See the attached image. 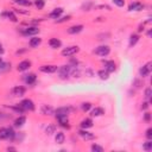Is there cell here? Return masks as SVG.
Instances as JSON below:
<instances>
[{
	"mask_svg": "<svg viewBox=\"0 0 152 152\" xmlns=\"http://www.w3.org/2000/svg\"><path fill=\"white\" fill-rule=\"evenodd\" d=\"M70 74H71V65L70 64L61 65L57 69V75L61 80H68L70 77Z\"/></svg>",
	"mask_w": 152,
	"mask_h": 152,
	"instance_id": "6da1fadb",
	"label": "cell"
},
{
	"mask_svg": "<svg viewBox=\"0 0 152 152\" xmlns=\"http://www.w3.org/2000/svg\"><path fill=\"white\" fill-rule=\"evenodd\" d=\"M74 110H75V108L71 107V106H63V107H59V108L55 109L53 115H55L56 119L59 118V116H68V115H69L71 112H74Z\"/></svg>",
	"mask_w": 152,
	"mask_h": 152,
	"instance_id": "7a4b0ae2",
	"label": "cell"
},
{
	"mask_svg": "<svg viewBox=\"0 0 152 152\" xmlns=\"http://www.w3.org/2000/svg\"><path fill=\"white\" fill-rule=\"evenodd\" d=\"M40 32V28L36 25L33 26H27V27H21L20 28V33L23 36H26V37H32V36H37L38 33Z\"/></svg>",
	"mask_w": 152,
	"mask_h": 152,
	"instance_id": "3957f363",
	"label": "cell"
},
{
	"mask_svg": "<svg viewBox=\"0 0 152 152\" xmlns=\"http://www.w3.org/2000/svg\"><path fill=\"white\" fill-rule=\"evenodd\" d=\"M78 52H80V46H77V45H70V46L64 48L61 51V55L63 57H71V56H75L76 53H78Z\"/></svg>",
	"mask_w": 152,
	"mask_h": 152,
	"instance_id": "277c9868",
	"label": "cell"
},
{
	"mask_svg": "<svg viewBox=\"0 0 152 152\" xmlns=\"http://www.w3.org/2000/svg\"><path fill=\"white\" fill-rule=\"evenodd\" d=\"M93 53L96 55V56H100V57H106V56H108L110 53V48L108 45H106V44H102V45L95 48L93 50Z\"/></svg>",
	"mask_w": 152,
	"mask_h": 152,
	"instance_id": "5b68a950",
	"label": "cell"
},
{
	"mask_svg": "<svg viewBox=\"0 0 152 152\" xmlns=\"http://www.w3.org/2000/svg\"><path fill=\"white\" fill-rule=\"evenodd\" d=\"M19 104L24 108L25 112H33L34 108H36L34 102H33L31 99H24V100H21V101L19 102Z\"/></svg>",
	"mask_w": 152,
	"mask_h": 152,
	"instance_id": "8992f818",
	"label": "cell"
},
{
	"mask_svg": "<svg viewBox=\"0 0 152 152\" xmlns=\"http://www.w3.org/2000/svg\"><path fill=\"white\" fill-rule=\"evenodd\" d=\"M58 69V66L56 64H43L39 66V71L44 72V74H53L56 72Z\"/></svg>",
	"mask_w": 152,
	"mask_h": 152,
	"instance_id": "52a82bcc",
	"label": "cell"
},
{
	"mask_svg": "<svg viewBox=\"0 0 152 152\" xmlns=\"http://www.w3.org/2000/svg\"><path fill=\"white\" fill-rule=\"evenodd\" d=\"M102 63H103V69L107 70L109 74L114 72L116 70V63L114 61H112V59H103Z\"/></svg>",
	"mask_w": 152,
	"mask_h": 152,
	"instance_id": "ba28073f",
	"label": "cell"
},
{
	"mask_svg": "<svg viewBox=\"0 0 152 152\" xmlns=\"http://www.w3.org/2000/svg\"><path fill=\"white\" fill-rule=\"evenodd\" d=\"M77 134H78L83 140H86V141H89V140H94V139H95V134L91 133V132H89L88 129L81 128V129L77 132Z\"/></svg>",
	"mask_w": 152,
	"mask_h": 152,
	"instance_id": "9c48e42d",
	"label": "cell"
},
{
	"mask_svg": "<svg viewBox=\"0 0 152 152\" xmlns=\"http://www.w3.org/2000/svg\"><path fill=\"white\" fill-rule=\"evenodd\" d=\"M151 62H147L145 65H142V66H140V69H139V76H140V78H145V77H147L148 75H150V72H151Z\"/></svg>",
	"mask_w": 152,
	"mask_h": 152,
	"instance_id": "30bf717a",
	"label": "cell"
},
{
	"mask_svg": "<svg viewBox=\"0 0 152 152\" xmlns=\"http://www.w3.org/2000/svg\"><path fill=\"white\" fill-rule=\"evenodd\" d=\"M145 8V5L140 1H132L129 5H128V11L129 12H139V11H142Z\"/></svg>",
	"mask_w": 152,
	"mask_h": 152,
	"instance_id": "8fae6325",
	"label": "cell"
},
{
	"mask_svg": "<svg viewBox=\"0 0 152 152\" xmlns=\"http://www.w3.org/2000/svg\"><path fill=\"white\" fill-rule=\"evenodd\" d=\"M31 61L30 59H23L21 62H19L18 64H17V70L18 71H20V72H23V71H26V70H28L30 68H31Z\"/></svg>",
	"mask_w": 152,
	"mask_h": 152,
	"instance_id": "7c38bea8",
	"label": "cell"
},
{
	"mask_svg": "<svg viewBox=\"0 0 152 152\" xmlns=\"http://www.w3.org/2000/svg\"><path fill=\"white\" fill-rule=\"evenodd\" d=\"M11 93H12V95L15 96V97H21V96L25 95V93H26V88L23 87V86H15L14 88H12Z\"/></svg>",
	"mask_w": 152,
	"mask_h": 152,
	"instance_id": "4fadbf2b",
	"label": "cell"
},
{
	"mask_svg": "<svg viewBox=\"0 0 152 152\" xmlns=\"http://www.w3.org/2000/svg\"><path fill=\"white\" fill-rule=\"evenodd\" d=\"M63 12H64V8H63V7H56V8H53V10L49 13V15H48V17H49L50 19L56 20V19H58L59 17H62Z\"/></svg>",
	"mask_w": 152,
	"mask_h": 152,
	"instance_id": "5bb4252c",
	"label": "cell"
},
{
	"mask_svg": "<svg viewBox=\"0 0 152 152\" xmlns=\"http://www.w3.org/2000/svg\"><path fill=\"white\" fill-rule=\"evenodd\" d=\"M83 28H84V26H83L82 24H75V25H72V26L68 27L66 32H68L69 34H77V33L82 32V31H83Z\"/></svg>",
	"mask_w": 152,
	"mask_h": 152,
	"instance_id": "9a60e30c",
	"label": "cell"
},
{
	"mask_svg": "<svg viewBox=\"0 0 152 152\" xmlns=\"http://www.w3.org/2000/svg\"><path fill=\"white\" fill-rule=\"evenodd\" d=\"M24 81H25V83L27 86H33L37 82V75L34 72L26 74V75H24Z\"/></svg>",
	"mask_w": 152,
	"mask_h": 152,
	"instance_id": "2e32d148",
	"label": "cell"
},
{
	"mask_svg": "<svg viewBox=\"0 0 152 152\" xmlns=\"http://www.w3.org/2000/svg\"><path fill=\"white\" fill-rule=\"evenodd\" d=\"M93 126H94V121H93L91 118H84V119H82L81 122H80V127L83 128V129H89V128H91Z\"/></svg>",
	"mask_w": 152,
	"mask_h": 152,
	"instance_id": "e0dca14e",
	"label": "cell"
},
{
	"mask_svg": "<svg viewBox=\"0 0 152 152\" xmlns=\"http://www.w3.org/2000/svg\"><path fill=\"white\" fill-rule=\"evenodd\" d=\"M48 44H49V46H50L51 49H55V50H56V49H59V48L62 46V40H61L59 38L52 37V38L49 39Z\"/></svg>",
	"mask_w": 152,
	"mask_h": 152,
	"instance_id": "ac0fdd59",
	"label": "cell"
},
{
	"mask_svg": "<svg viewBox=\"0 0 152 152\" xmlns=\"http://www.w3.org/2000/svg\"><path fill=\"white\" fill-rule=\"evenodd\" d=\"M56 120H57V122H58V126H61V127H63V128L69 129V128L71 127L68 116H59V118H57Z\"/></svg>",
	"mask_w": 152,
	"mask_h": 152,
	"instance_id": "d6986e66",
	"label": "cell"
},
{
	"mask_svg": "<svg viewBox=\"0 0 152 152\" xmlns=\"http://www.w3.org/2000/svg\"><path fill=\"white\" fill-rule=\"evenodd\" d=\"M40 113L45 116H50V115H53L55 109H53V107H51L49 104H43L42 108H40Z\"/></svg>",
	"mask_w": 152,
	"mask_h": 152,
	"instance_id": "ffe728a7",
	"label": "cell"
},
{
	"mask_svg": "<svg viewBox=\"0 0 152 152\" xmlns=\"http://www.w3.org/2000/svg\"><path fill=\"white\" fill-rule=\"evenodd\" d=\"M40 44H42V38L40 37H37V36H32V38L28 40V45L32 49H37Z\"/></svg>",
	"mask_w": 152,
	"mask_h": 152,
	"instance_id": "44dd1931",
	"label": "cell"
},
{
	"mask_svg": "<svg viewBox=\"0 0 152 152\" xmlns=\"http://www.w3.org/2000/svg\"><path fill=\"white\" fill-rule=\"evenodd\" d=\"M25 122H26V116L21 114V115H19L18 118H15V119H14L13 125H14V127L20 128V127H23V126L25 125Z\"/></svg>",
	"mask_w": 152,
	"mask_h": 152,
	"instance_id": "7402d4cb",
	"label": "cell"
},
{
	"mask_svg": "<svg viewBox=\"0 0 152 152\" xmlns=\"http://www.w3.org/2000/svg\"><path fill=\"white\" fill-rule=\"evenodd\" d=\"M90 115L93 118H97V116H102L104 115V109L102 107H95L93 109H90Z\"/></svg>",
	"mask_w": 152,
	"mask_h": 152,
	"instance_id": "603a6c76",
	"label": "cell"
},
{
	"mask_svg": "<svg viewBox=\"0 0 152 152\" xmlns=\"http://www.w3.org/2000/svg\"><path fill=\"white\" fill-rule=\"evenodd\" d=\"M139 39H140V36H139V33H132L131 36H129V42H128V46L129 48H133L138 42H139Z\"/></svg>",
	"mask_w": 152,
	"mask_h": 152,
	"instance_id": "cb8c5ba5",
	"label": "cell"
},
{
	"mask_svg": "<svg viewBox=\"0 0 152 152\" xmlns=\"http://www.w3.org/2000/svg\"><path fill=\"white\" fill-rule=\"evenodd\" d=\"M55 141L59 145L64 144L65 141V134L63 132H55Z\"/></svg>",
	"mask_w": 152,
	"mask_h": 152,
	"instance_id": "d4e9b609",
	"label": "cell"
},
{
	"mask_svg": "<svg viewBox=\"0 0 152 152\" xmlns=\"http://www.w3.org/2000/svg\"><path fill=\"white\" fill-rule=\"evenodd\" d=\"M10 109H11V110H13V112H14L15 114H18V115H21V114H24V113H25L24 108H23V107H21L19 103L11 106V107H10Z\"/></svg>",
	"mask_w": 152,
	"mask_h": 152,
	"instance_id": "484cf974",
	"label": "cell"
},
{
	"mask_svg": "<svg viewBox=\"0 0 152 152\" xmlns=\"http://www.w3.org/2000/svg\"><path fill=\"white\" fill-rule=\"evenodd\" d=\"M97 76H99L100 80L107 81V80L109 78V72H108L107 70H104V69H100V70L97 71Z\"/></svg>",
	"mask_w": 152,
	"mask_h": 152,
	"instance_id": "4316f807",
	"label": "cell"
},
{
	"mask_svg": "<svg viewBox=\"0 0 152 152\" xmlns=\"http://www.w3.org/2000/svg\"><path fill=\"white\" fill-rule=\"evenodd\" d=\"M6 18L12 23H18V17H17V13L14 11H7V17Z\"/></svg>",
	"mask_w": 152,
	"mask_h": 152,
	"instance_id": "83f0119b",
	"label": "cell"
},
{
	"mask_svg": "<svg viewBox=\"0 0 152 152\" xmlns=\"http://www.w3.org/2000/svg\"><path fill=\"white\" fill-rule=\"evenodd\" d=\"M14 138H15V131L13 129V127H7V139L6 140H8V141H13L14 140Z\"/></svg>",
	"mask_w": 152,
	"mask_h": 152,
	"instance_id": "f1b7e54d",
	"label": "cell"
},
{
	"mask_svg": "<svg viewBox=\"0 0 152 152\" xmlns=\"http://www.w3.org/2000/svg\"><path fill=\"white\" fill-rule=\"evenodd\" d=\"M12 1L18 6H24V7H30L32 5L30 0H12Z\"/></svg>",
	"mask_w": 152,
	"mask_h": 152,
	"instance_id": "f546056e",
	"label": "cell"
},
{
	"mask_svg": "<svg viewBox=\"0 0 152 152\" xmlns=\"http://www.w3.org/2000/svg\"><path fill=\"white\" fill-rule=\"evenodd\" d=\"M144 97L146 101H148L151 103V99H152V89L150 87H147L145 90H144Z\"/></svg>",
	"mask_w": 152,
	"mask_h": 152,
	"instance_id": "4dcf8cb0",
	"label": "cell"
},
{
	"mask_svg": "<svg viewBox=\"0 0 152 152\" xmlns=\"http://www.w3.org/2000/svg\"><path fill=\"white\" fill-rule=\"evenodd\" d=\"M91 107H93V104L90 103V102H82L81 103V110L82 112H84V113H87V112H89L90 109H91Z\"/></svg>",
	"mask_w": 152,
	"mask_h": 152,
	"instance_id": "1f68e13d",
	"label": "cell"
},
{
	"mask_svg": "<svg viewBox=\"0 0 152 152\" xmlns=\"http://www.w3.org/2000/svg\"><path fill=\"white\" fill-rule=\"evenodd\" d=\"M70 19H71V15H70V14H66V15H63V17H59L58 19H56L55 23H57V24H62V23L69 21Z\"/></svg>",
	"mask_w": 152,
	"mask_h": 152,
	"instance_id": "d6a6232c",
	"label": "cell"
},
{
	"mask_svg": "<svg viewBox=\"0 0 152 152\" xmlns=\"http://www.w3.org/2000/svg\"><path fill=\"white\" fill-rule=\"evenodd\" d=\"M90 150L93 151V152H103L104 151V148L101 146V145H99V144H91V146H90Z\"/></svg>",
	"mask_w": 152,
	"mask_h": 152,
	"instance_id": "836d02e7",
	"label": "cell"
},
{
	"mask_svg": "<svg viewBox=\"0 0 152 152\" xmlns=\"http://www.w3.org/2000/svg\"><path fill=\"white\" fill-rule=\"evenodd\" d=\"M33 5L36 6L37 10H43L45 7V0H34Z\"/></svg>",
	"mask_w": 152,
	"mask_h": 152,
	"instance_id": "e575fe53",
	"label": "cell"
},
{
	"mask_svg": "<svg viewBox=\"0 0 152 152\" xmlns=\"http://www.w3.org/2000/svg\"><path fill=\"white\" fill-rule=\"evenodd\" d=\"M93 6H94V4H93L91 1H87V2L82 4L81 10H82V11H90V10L93 8Z\"/></svg>",
	"mask_w": 152,
	"mask_h": 152,
	"instance_id": "d590c367",
	"label": "cell"
},
{
	"mask_svg": "<svg viewBox=\"0 0 152 152\" xmlns=\"http://www.w3.org/2000/svg\"><path fill=\"white\" fill-rule=\"evenodd\" d=\"M94 10H100V11H112V7L109 5H95Z\"/></svg>",
	"mask_w": 152,
	"mask_h": 152,
	"instance_id": "8d00e7d4",
	"label": "cell"
},
{
	"mask_svg": "<svg viewBox=\"0 0 152 152\" xmlns=\"http://www.w3.org/2000/svg\"><path fill=\"white\" fill-rule=\"evenodd\" d=\"M142 148L145 150V151H152V139H147V141H145L144 144H142Z\"/></svg>",
	"mask_w": 152,
	"mask_h": 152,
	"instance_id": "74e56055",
	"label": "cell"
},
{
	"mask_svg": "<svg viewBox=\"0 0 152 152\" xmlns=\"http://www.w3.org/2000/svg\"><path fill=\"white\" fill-rule=\"evenodd\" d=\"M45 132H46V134H48V135H51V134H53V133L56 132V125H53V124H51V125H48V127H46Z\"/></svg>",
	"mask_w": 152,
	"mask_h": 152,
	"instance_id": "f35d334b",
	"label": "cell"
},
{
	"mask_svg": "<svg viewBox=\"0 0 152 152\" xmlns=\"http://www.w3.org/2000/svg\"><path fill=\"white\" fill-rule=\"evenodd\" d=\"M7 139V127H0V140Z\"/></svg>",
	"mask_w": 152,
	"mask_h": 152,
	"instance_id": "ab89813d",
	"label": "cell"
},
{
	"mask_svg": "<svg viewBox=\"0 0 152 152\" xmlns=\"http://www.w3.org/2000/svg\"><path fill=\"white\" fill-rule=\"evenodd\" d=\"M142 119H144V121L145 122H151V119H152V114L150 113V112H145L144 113V115H142Z\"/></svg>",
	"mask_w": 152,
	"mask_h": 152,
	"instance_id": "60d3db41",
	"label": "cell"
},
{
	"mask_svg": "<svg viewBox=\"0 0 152 152\" xmlns=\"http://www.w3.org/2000/svg\"><path fill=\"white\" fill-rule=\"evenodd\" d=\"M132 86H133L134 88H141V86H142V81H141L140 78H135V80L133 81Z\"/></svg>",
	"mask_w": 152,
	"mask_h": 152,
	"instance_id": "b9f144b4",
	"label": "cell"
},
{
	"mask_svg": "<svg viewBox=\"0 0 152 152\" xmlns=\"http://www.w3.org/2000/svg\"><path fill=\"white\" fill-rule=\"evenodd\" d=\"M13 11L15 13H19V14H23V15H28L30 14L28 11H24V10H20V8H13Z\"/></svg>",
	"mask_w": 152,
	"mask_h": 152,
	"instance_id": "7bdbcfd3",
	"label": "cell"
},
{
	"mask_svg": "<svg viewBox=\"0 0 152 152\" xmlns=\"http://www.w3.org/2000/svg\"><path fill=\"white\" fill-rule=\"evenodd\" d=\"M145 137H146V139H152V127H148L145 131Z\"/></svg>",
	"mask_w": 152,
	"mask_h": 152,
	"instance_id": "ee69618b",
	"label": "cell"
},
{
	"mask_svg": "<svg viewBox=\"0 0 152 152\" xmlns=\"http://www.w3.org/2000/svg\"><path fill=\"white\" fill-rule=\"evenodd\" d=\"M7 65H8V63L4 62V59L0 57V70H7Z\"/></svg>",
	"mask_w": 152,
	"mask_h": 152,
	"instance_id": "f6af8a7d",
	"label": "cell"
},
{
	"mask_svg": "<svg viewBox=\"0 0 152 152\" xmlns=\"http://www.w3.org/2000/svg\"><path fill=\"white\" fill-rule=\"evenodd\" d=\"M141 110H147L148 108H150V102L148 101H144L142 103H141Z\"/></svg>",
	"mask_w": 152,
	"mask_h": 152,
	"instance_id": "bcb514c9",
	"label": "cell"
},
{
	"mask_svg": "<svg viewBox=\"0 0 152 152\" xmlns=\"http://www.w3.org/2000/svg\"><path fill=\"white\" fill-rule=\"evenodd\" d=\"M114 5H116L118 7H124L125 6V0H113Z\"/></svg>",
	"mask_w": 152,
	"mask_h": 152,
	"instance_id": "7dc6e473",
	"label": "cell"
},
{
	"mask_svg": "<svg viewBox=\"0 0 152 152\" xmlns=\"http://www.w3.org/2000/svg\"><path fill=\"white\" fill-rule=\"evenodd\" d=\"M145 31V23H142V24H140L139 26H138V33H141V32H144Z\"/></svg>",
	"mask_w": 152,
	"mask_h": 152,
	"instance_id": "c3c4849f",
	"label": "cell"
},
{
	"mask_svg": "<svg viewBox=\"0 0 152 152\" xmlns=\"http://www.w3.org/2000/svg\"><path fill=\"white\" fill-rule=\"evenodd\" d=\"M26 51H27L26 49H19V50H17V51H15V55H17V56H20V55L25 53Z\"/></svg>",
	"mask_w": 152,
	"mask_h": 152,
	"instance_id": "681fc988",
	"label": "cell"
},
{
	"mask_svg": "<svg viewBox=\"0 0 152 152\" xmlns=\"http://www.w3.org/2000/svg\"><path fill=\"white\" fill-rule=\"evenodd\" d=\"M5 53V49H4V46H2V44L0 43V56H2Z\"/></svg>",
	"mask_w": 152,
	"mask_h": 152,
	"instance_id": "f907efd6",
	"label": "cell"
},
{
	"mask_svg": "<svg viewBox=\"0 0 152 152\" xmlns=\"http://www.w3.org/2000/svg\"><path fill=\"white\" fill-rule=\"evenodd\" d=\"M6 151H17V148L13 147V146H7L6 147Z\"/></svg>",
	"mask_w": 152,
	"mask_h": 152,
	"instance_id": "816d5d0a",
	"label": "cell"
},
{
	"mask_svg": "<svg viewBox=\"0 0 152 152\" xmlns=\"http://www.w3.org/2000/svg\"><path fill=\"white\" fill-rule=\"evenodd\" d=\"M146 34H147V37H148V38H151V34H152V28H148V31L146 32Z\"/></svg>",
	"mask_w": 152,
	"mask_h": 152,
	"instance_id": "f5cc1de1",
	"label": "cell"
},
{
	"mask_svg": "<svg viewBox=\"0 0 152 152\" xmlns=\"http://www.w3.org/2000/svg\"><path fill=\"white\" fill-rule=\"evenodd\" d=\"M103 20H104V18H102V17H99V18H97L95 21H103Z\"/></svg>",
	"mask_w": 152,
	"mask_h": 152,
	"instance_id": "db71d44e",
	"label": "cell"
}]
</instances>
